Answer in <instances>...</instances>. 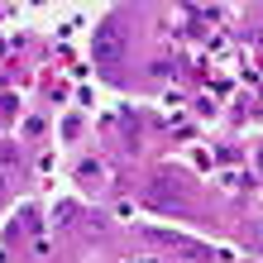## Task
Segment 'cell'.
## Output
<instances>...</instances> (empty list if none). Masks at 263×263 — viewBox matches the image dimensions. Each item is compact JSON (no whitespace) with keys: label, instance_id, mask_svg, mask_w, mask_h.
Here are the masks:
<instances>
[{"label":"cell","instance_id":"1","mask_svg":"<svg viewBox=\"0 0 263 263\" xmlns=\"http://www.w3.org/2000/svg\"><path fill=\"white\" fill-rule=\"evenodd\" d=\"M125 43H129V39H125V24L110 14V20H101V24H96L91 53H96V63H101V67H115V63H125Z\"/></svg>","mask_w":263,"mask_h":263},{"label":"cell","instance_id":"2","mask_svg":"<svg viewBox=\"0 0 263 263\" xmlns=\"http://www.w3.org/2000/svg\"><path fill=\"white\" fill-rule=\"evenodd\" d=\"M148 201H153V206H173V201H182V187L173 182V173H158L148 182Z\"/></svg>","mask_w":263,"mask_h":263}]
</instances>
